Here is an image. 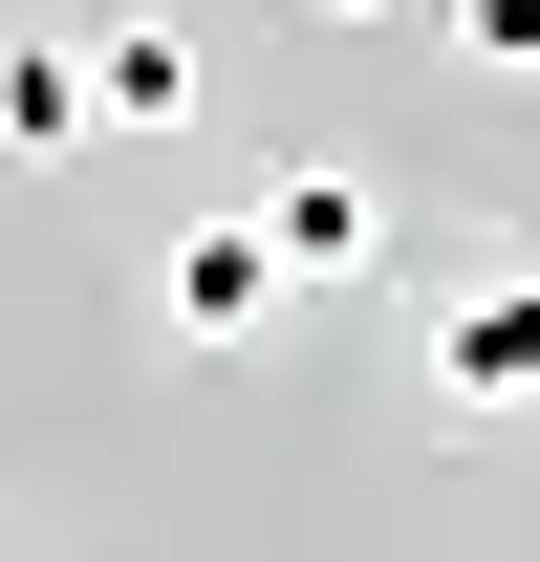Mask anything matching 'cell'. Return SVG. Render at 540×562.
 Returning a JSON list of instances; mask_svg holds the SVG:
<instances>
[{"mask_svg":"<svg viewBox=\"0 0 540 562\" xmlns=\"http://www.w3.org/2000/svg\"><path fill=\"white\" fill-rule=\"evenodd\" d=\"M0 562H22V541H0Z\"/></svg>","mask_w":540,"mask_h":562,"instance_id":"obj_8","label":"cell"},{"mask_svg":"<svg viewBox=\"0 0 540 562\" xmlns=\"http://www.w3.org/2000/svg\"><path fill=\"white\" fill-rule=\"evenodd\" d=\"M303 22H390V0H303Z\"/></svg>","mask_w":540,"mask_h":562,"instance_id":"obj_7","label":"cell"},{"mask_svg":"<svg viewBox=\"0 0 540 562\" xmlns=\"http://www.w3.org/2000/svg\"><path fill=\"white\" fill-rule=\"evenodd\" d=\"M454 22V66H497V87H540V0H432Z\"/></svg>","mask_w":540,"mask_h":562,"instance_id":"obj_6","label":"cell"},{"mask_svg":"<svg viewBox=\"0 0 540 562\" xmlns=\"http://www.w3.org/2000/svg\"><path fill=\"white\" fill-rule=\"evenodd\" d=\"M432 412H540V260L432 281Z\"/></svg>","mask_w":540,"mask_h":562,"instance_id":"obj_1","label":"cell"},{"mask_svg":"<svg viewBox=\"0 0 540 562\" xmlns=\"http://www.w3.org/2000/svg\"><path fill=\"white\" fill-rule=\"evenodd\" d=\"M87 109L109 131H195V22H87Z\"/></svg>","mask_w":540,"mask_h":562,"instance_id":"obj_4","label":"cell"},{"mask_svg":"<svg viewBox=\"0 0 540 562\" xmlns=\"http://www.w3.org/2000/svg\"><path fill=\"white\" fill-rule=\"evenodd\" d=\"M109 109H87V44L66 22H0V151H87Z\"/></svg>","mask_w":540,"mask_h":562,"instance_id":"obj_5","label":"cell"},{"mask_svg":"<svg viewBox=\"0 0 540 562\" xmlns=\"http://www.w3.org/2000/svg\"><path fill=\"white\" fill-rule=\"evenodd\" d=\"M281 303H303V281H281V238H260V195H238V216H195V238L151 260V325H173V347H260Z\"/></svg>","mask_w":540,"mask_h":562,"instance_id":"obj_2","label":"cell"},{"mask_svg":"<svg viewBox=\"0 0 540 562\" xmlns=\"http://www.w3.org/2000/svg\"><path fill=\"white\" fill-rule=\"evenodd\" d=\"M260 238H281V281H368V260H390V195H368L346 151H281V173H260Z\"/></svg>","mask_w":540,"mask_h":562,"instance_id":"obj_3","label":"cell"}]
</instances>
